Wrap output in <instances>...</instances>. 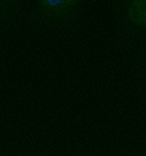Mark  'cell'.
I'll return each instance as SVG.
<instances>
[{
    "label": "cell",
    "mask_w": 146,
    "mask_h": 156,
    "mask_svg": "<svg viewBox=\"0 0 146 156\" xmlns=\"http://www.w3.org/2000/svg\"><path fill=\"white\" fill-rule=\"evenodd\" d=\"M85 0H34L28 24L37 30H69L84 24Z\"/></svg>",
    "instance_id": "cell-1"
},
{
    "label": "cell",
    "mask_w": 146,
    "mask_h": 156,
    "mask_svg": "<svg viewBox=\"0 0 146 156\" xmlns=\"http://www.w3.org/2000/svg\"><path fill=\"white\" fill-rule=\"evenodd\" d=\"M119 44L125 46L146 34V0H114Z\"/></svg>",
    "instance_id": "cell-2"
},
{
    "label": "cell",
    "mask_w": 146,
    "mask_h": 156,
    "mask_svg": "<svg viewBox=\"0 0 146 156\" xmlns=\"http://www.w3.org/2000/svg\"><path fill=\"white\" fill-rule=\"evenodd\" d=\"M21 14V0H0V24L9 26Z\"/></svg>",
    "instance_id": "cell-3"
},
{
    "label": "cell",
    "mask_w": 146,
    "mask_h": 156,
    "mask_svg": "<svg viewBox=\"0 0 146 156\" xmlns=\"http://www.w3.org/2000/svg\"><path fill=\"white\" fill-rule=\"evenodd\" d=\"M136 74L137 79L143 88V91L146 93V44L143 46V49L139 52L137 59H136Z\"/></svg>",
    "instance_id": "cell-4"
}]
</instances>
